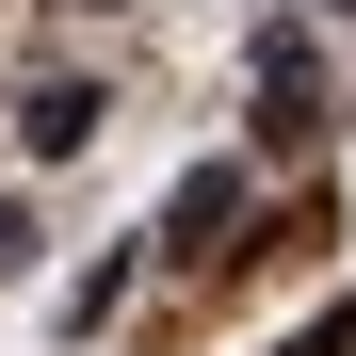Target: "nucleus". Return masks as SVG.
Returning <instances> with one entry per match:
<instances>
[{
    "mask_svg": "<svg viewBox=\"0 0 356 356\" xmlns=\"http://www.w3.org/2000/svg\"><path fill=\"white\" fill-rule=\"evenodd\" d=\"M275 356H356V291H340V308H324L308 340H275Z\"/></svg>",
    "mask_w": 356,
    "mask_h": 356,
    "instance_id": "nucleus-4",
    "label": "nucleus"
},
{
    "mask_svg": "<svg viewBox=\"0 0 356 356\" xmlns=\"http://www.w3.org/2000/svg\"><path fill=\"white\" fill-rule=\"evenodd\" d=\"M81 130H97V81H33V97H17V146H33V162H65Z\"/></svg>",
    "mask_w": 356,
    "mask_h": 356,
    "instance_id": "nucleus-3",
    "label": "nucleus"
},
{
    "mask_svg": "<svg viewBox=\"0 0 356 356\" xmlns=\"http://www.w3.org/2000/svg\"><path fill=\"white\" fill-rule=\"evenodd\" d=\"M227 243H243V162H195L162 195V259H227Z\"/></svg>",
    "mask_w": 356,
    "mask_h": 356,
    "instance_id": "nucleus-2",
    "label": "nucleus"
},
{
    "mask_svg": "<svg viewBox=\"0 0 356 356\" xmlns=\"http://www.w3.org/2000/svg\"><path fill=\"white\" fill-rule=\"evenodd\" d=\"M324 130V49H308V17H275L259 33V146H308Z\"/></svg>",
    "mask_w": 356,
    "mask_h": 356,
    "instance_id": "nucleus-1",
    "label": "nucleus"
},
{
    "mask_svg": "<svg viewBox=\"0 0 356 356\" xmlns=\"http://www.w3.org/2000/svg\"><path fill=\"white\" fill-rule=\"evenodd\" d=\"M17 259H33V211H17V195H0V275H17Z\"/></svg>",
    "mask_w": 356,
    "mask_h": 356,
    "instance_id": "nucleus-5",
    "label": "nucleus"
},
{
    "mask_svg": "<svg viewBox=\"0 0 356 356\" xmlns=\"http://www.w3.org/2000/svg\"><path fill=\"white\" fill-rule=\"evenodd\" d=\"M324 17H356V0H324Z\"/></svg>",
    "mask_w": 356,
    "mask_h": 356,
    "instance_id": "nucleus-6",
    "label": "nucleus"
}]
</instances>
